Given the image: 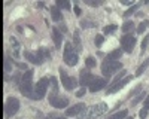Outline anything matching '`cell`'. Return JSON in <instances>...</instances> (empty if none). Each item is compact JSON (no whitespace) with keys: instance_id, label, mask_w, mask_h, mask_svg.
<instances>
[{"instance_id":"obj_1","label":"cell","mask_w":149,"mask_h":119,"mask_svg":"<svg viewBox=\"0 0 149 119\" xmlns=\"http://www.w3.org/2000/svg\"><path fill=\"white\" fill-rule=\"evenodd\" d=\"M33 75L34 71L33 70H26V73L22 75V79H21V83H19V91L24 97L27 98H31L33 95Z\"/></svg>"},{"instance_id":"obj_2","label":"cell","mask_w":149,"mask_h":119,"mask_svg":"<svg viewBox=\"0 0 149 119\" xmlns=\"http://www.w3.org/2000/svg\"><path fill=\"white\" fill-rule=\"evenodd\" d=\"M107 104L106 103H98V104H94V106H91L90 109H85V112H82L79 116H78V119H95V118H98V116H102V115H104L106 112H107Z\"/></svg>"},{"instance_id":"obj_3","label":"cell","mask_w":149,"mask_h":119,"mask_svg":"<svg viewBox=\"0 0 149 119\" xmlns=\"http://www.w3.org/2000/svg\"><path fill=\"white\" fill-rule=\"evenodd\" d=\"M63 59L64 63L70 67L76 66L78 64V51L74 49V46L70 42H66V48H64V54H63Z\"/></svg>"},{"instance_id":"obj_4","label":"cell","mask_w":149,"mask_h":119,"mask_svg":"<svg viewBox=\"0 0 149 119\" xmlns=\"http://www.w3.org/2000/svg\"><path fill=\"white\" fill-rule=\"evenodd\" d=\"M48 86H49V77H40L39 82L36 83V86L33 89V95L31 98L33 100H42L45 95H46V91H48Z\"/></svg>"},{"instance_id":"obj_5","label":"cell","mask_w":149,"mask_h":119,"mask_svg":"<svg viewBox=\"0 0 149 119\" xmlns=\"http://www.w3.org/2000/svg\"><path fill=\"white\" fill-rule=\"evenodd\" d=\"M58 71H60V77H61V83H63V88H64L66 91H73L74 88L79 85V79L73 77V76H69L63 67H60Z\"/></svg>"},{"instance_id":"obj_6","label":"cell","mask_w":149,"mask_h":119,"mask_svg":"<svg viewBox=\"0 0 149 119\" xmlns=\"http://www.w3.org/2000/svg\"><path fill=\"white\" fill-rule=\"evenodd\" d=\"M19 110V101L15 97H9L5 103V118L9 119Z\"/></svg>"},{"instance_id":"obj_7","label":"cell","mask_w":149,"mask_h":119,"mask_svg":"<svg viewBox=\"0 0 149 119\" xmlns=\"http://www.w3.org/2000/svg\"><path fill=\"white\" fill-rule=\"evenodd\" d=\"M121 68H122V63H119V61H103L102 63V71H103L104 77L112 76Z\"/></svg>"},{"instance_id":"obj_8","label":"cell","mask_w":149,"mask_h":119,"mask_svg":"<svg viewBox=\"0 0 149 119\" xmlns=\"http://www.w3.org/2000/svg\"><path fill=\"white\" fill-rule=\"evenodd\" d=\"M121 49L124 52H127V54H131L133 49H134V46H136V37L131 34H124L122 37H121Z\"/></svg>"},{"instance_id":"obj_9","label":"cell","mask_w":149,"mask_h":119,"mask_svg":"<svg viewBox=\"0 0 149 119\" xmlns=\"http://www.w3.org/2000/svg\"><path fill=\"white\" fill-rule=\"evenodd\" d=\"M48 101L52 107H55V109H64V107H67V104H69V98L61 97V95H58V94H51Z\"/></svg>"},{"instance_id":"obj_10","label":"cell","mask_w":149,"mask_h":119,"mask_svg":"<svg viewBox=\"0 0 149 119\" xmlns=\"http://www.w3.org/2000/svg\"><path fill=\"white\" fill-rule=\"evenodd\" d=\"M24 57H26L27 61L33 63L34 66H39L45 61V58H43V54H42V48H39L36 52H30V51H26L24 52Z\"/></svg>"},{"instance_id":"obj_11","label":"cell","mask_w":149,"mask_h":119,"mask_svg":"<svg viewBox=\"0 0 149 119\" xmlns=\"http://www.w3.org/2000/svg\"><path fill=\"white\" fill-rule=\"evenodd\" d=\"M131 79H133V76H125V79H122V80H119V82H116V83H112V85L106 89V95H112V94L118 92L119 89H122L124 86H125L127 83H130Z\"/></svg>"},{"instance_id":"obj_12","label":"cell","mask_w":149,"mask_h":119,"mask_svg":"<svg viewBox=\"0 0 149 119\" xmlns=\"http://www.w3.org/2000/svg\"><path fill=\"white\" fill-rule=\"evenodd\" d=\"M95 79H97V76L91 75L88 70L84 68V70H81V75H79V85L84 86V88H85V86H90Z\"/></svg>"},{"instance_id":"obj_13","label":"cell","mask_w":149,"mask_h":119,"mask_svg":"<svg viewBox=\"0 0 149 119\" xmlns=\"http://www.w3.org/2000/svg\"><path fill=\"white\" fill-rule=\"evenodd\" d=\"M85 109H86V106L84 103H78V104L69 107V109H66V116H79L82 112H85Z\"/></svg>"},{"instance_id":"obj_14","label":"cell","mask_w":149,"mask_h":119,"mask_svg":"<svg viewBox=\"0 0 149 119\" xmlns=\"http://www.w3.org/2000/svg\"><path fill=\"white\" fill-rule=\"evenodd\" d=\"M106 85H107V80H106V79L97 77V79L91 83V85L88 86V89H90V92H98V91H102Z\"/></svg>"},{"instance_id":"obj_15","label":"cell","mask_w":149,"mask_h":119,"mask_svg":"<svg viewBox=\"0 0 149 119\" xmlns=\"http://www.w3.org/2000/svg\"><path fill=\"white\" fill-rule=\"evenodd\" d=\"M52 40H54V45H55V49H60L61 48V43H63L64 37H63V33H61L58 28H52Z\"/></svg>"},{"instance_id":"obj_16","label":"cell","mask_w":149,"mask_h":119,"mask_svg":"<svg viewBox=\"0 0 149 119\" xmlns=\"http://www.w3.org/2000/svg\"><path fill=\"white\" fill-rule=\"evenodd\" d=\"M73 46H74V49H76L78 52H81L84 49V46H82V40H81V36H79V31L78 30H74L73 33Z\"/></svg>"},{"instance_id":"obj_17","label":"cell","mask_w":149,"mask_h":119,"mask_svg":"<svg viewBox=\"0 0 149 119\" xmlns=\"http://www.w3.org/2000/svg\"><path fill=\"white\" fill-rule=\"evenodd\" d=\"M122 49H115V51H112V52H109L107 55H106V59L104 61H115V59H118V58H121L122 57Z\"/></svg>"},{"instance_id":"obj_18","label":"cell","mask_w":149,"mask_h":119,"mask_svg":"<svg viewBox=\"0 0 149 119\" xmlns=\"http://www.w3.org/2000/svg\"><path fill=\"white\" fill-rule=\"evenodd\" d=\"M51 17L55 22H60V21H63V14H61V10L57 8V6H52L51 8Z\"/></svg>"},{"instance_id":"obj_19","label":"cell","mask_w":149,"mask_h":119,"mask_svg":"<svg viewBox=\"0 0 149 119\" xmlns=\"http://www.w3.org/2000/svg\"><path fill=\"white\" fill-rule=\"evenodd\" d=\"M122 31H124V34H130V33H133L134 30H136V26H134V22L133 21H125L122 24Z\"/></svg>"},{"instance_id":"obj_20","label":"cell","mask_w":149,"mask_h":119,"mask_svg":"<svg viewBox=\"0 0 149 119\" xmlns=\"http://www.w3.org/2000/svg\"><path fill=\"white\" fill-rule=\"evenodd\" d=\"M10 70H12V59L5 55V61H3V71H5V75H9Z\"/></svg>"},{"instance_id":"obj_21","label":"cell","mask_w":149,"mask_h":119,"mask_svg":"<svg viewBox=\"0 0 149 119\" xmlns=\"http://www.w3.org/2000/svg\"><path fill=\"white\" fill-rule=\"evenodd\" d=\"M140 5H142V3H137V5H133L131 8H128L125 12H124V18H128V17H131V15L134 14V12L140 8Z\"/></svg>"},{"instance_id":"obj_22","label":"cell","mask_w":149,"mask_h":119,"mask_svg":"<svg viewBox=\"0 0 149 119\" xmlns=\"http://www.w3.org/2000/svg\"><path fill=\"white\" fill-rule=\"evenodd\" d=\"M128 116V110L125 109V110H119V112H116L115 115H112L109 119H125Z\"/></svg>"},{"instance_id":"obj_23","label":"cell","mask_w":149,"mask_h":119,"mask_svg":"<svg viewBox=\"0 0 149 119\" xmlns=\"http://www.w3.org/2000/svg\"><path fill=\"white\" fill-rule=\"evenodd\" d=\"M85 66L88 67V68H94V67L97 66L95 58H94V57H91V55H88V57L85 58Z\"/></svg>"},{"instance_id":"obj_24","label":"cell","mask_w":149,"mask_h":119,"mask_svg":"<svg viewBox=\"0 0 149 119\" xmlns=\"http://www.w3.org/2000/svg\"><path fill=\"white\" fill-rule=\"evenodd\" d=\"M55 6H57L58 9H66V10H69V9L72 8L70 2H67V0H58Z\"/></svg>"},{"instance_id":"obj_25","label":"cell","mask_w":149,"mask_h":119,"mask_svg":"<svg viewBox=\"0 0 149 119\" xmlns=\"http://www.w3.org/2000/svg\"><path fill=\"white\" fill-rule=\"evenodd\" d=\"M49 86L52 88V94H58V82L54 76L49 77Z\"/></svg>"},{"instance_id":"obj_26","label":"cell","mask_w":149,"mask_h":119,"mask_svg":"<svg viewBox=\"0 0 149 119\" xmlns=\"http://www.w3.org/2000/svg\"><path fill=\"white\" fill-rule=\"evenodd\" d=\"M148 66H149V59H145V61L137 67V70H136V76H140V75L143 73V71L146 70V67H148Z\"/></svg>"},{"instance_id":"obj_27","label":"cell","mask_w":149,"mask_h":119,"mask_svg":"<svg viewBox=\"0 0 149 119\" xmlns=\"http://www.w3.org/2000/svg\"><path fill=\"white\" fill-rule=\"evenodd\" d=\"M116 28H118L116 24H109V26H104L103 27V34H110V33L116 31Z\"/></svg>"},{"instance_id":"obj_28","label":"cell","mask_w":149,"mask_h":119,"mask_svg":"<svg viewBox=\"0 0 149 119\" xmlns=\"http://www.w3.org/2000/svg\"><path fill=\"white\" fill-rule=\"evenodd\" d=\"M148 27H149V21H142L137 26V28H136V31H137V34H142V33H145V30Z\"/></svg>"},{"instance_id":"obj_29","label":"cell","mask_w":149,"mask_h":119,"mask_svg":"<svg viewBox=\"0 0 149 119\" xmlns=\"http://www.w3.org/2000/svg\"><path fill=\"white\" fill-rule=\"evenodd\" d=\"M146 92H142V94H139V95H136V97L131 100V106H136V104H137V103H140L142 100H145L146 98Z\"/></svg>"},{"instance_id":"obj_30","label":"cell","mask_w":149,"mask_h":119,"mask_svg":"<svg viewBox=\"0 0 149 119\" xmlns=\"http://www.w3.org/2000/svg\"><path fill=\"white\" fill-rule=\"evenodd\" d=\"M103 42H104V36H102V34H97V36H95V39H94L95 46H97V48H100V46L103 45Z\"/></svg>"},{"instance_id":"obj_31","label":"cell","mask_w":149,"mask_h":119,"mask_svg":"<svg viewBox=\"0 0 149 119\" xmlns=\"http://www.w3.org/2000/svg\"><path fill=\"white\" fill-rule=\"evenodd\" d=\"M148 45H149V36H146V37L143 39V42H142V46H140V54H145Z\"/></svg>"},{"instance_id":"obj_32","label":"cell","mask_w":149,"mask_h":119,"mask_svg":"<svg viewBox=\"0 0 149 119\" xmlns=\"http://www.w3.org/2000/svg\"><path fill=\"white\" fill-rule=\"evenodd\" d=\"M81 27L82 28H88V27H97L95 22H90V21H82L81 22Z\"/></svg>"},{"instance_id":"obj_33","label":"cell","mask_w":149,"mask_h":119,"mask_svg":"<svg viewBox=\"0 0 149 119\" xmlns=\"http://www.w3.org/2000/svg\"><path fill=\"white\" fill-rule=\"evenodd\" d=\"M125 76V71H119V73L113 77V83H116V82H119V80H122V77Z\"/></svg>"},{"instance_id":"obj_34","label":"cell","mask_w":149,"mask_h":119,"mask_svg":"<svg viewBox=\"0 0 149 119\" xmlns=\"http://www.w3.org/2000/svg\"><path fill=\"white\" fill-rule=\"evenodd\" d=\"M85 3L88 6H93V8H97V6L102 5V2H93V0H85Z\"/></svg>"},{"instance_id":"obj_35","label":"cell","mask_w":149,"mask_h":119,"mask_svg":"<svg viewBox=\"0 0 149 119\" xmlns=\"http://www.w3.org/2000/svg\"><path fill=\"white\" fill-rule=\"evenodd\" d=\"M42 54H43L45 59H51V54H49V51L46 49V48H42Z\"/></svg>"},{"instance_id":"obj_36","label":"cell","mask_w":149,"mask_h":119,"mask_svg":"<svg viewBox=\"0 0 149 119\" xmlns=\"http://www.w3.org/2000/svg\"><path fill=\"white\" fill-rule=\"evenodd\" d=\"M148 109H145V107H143V109L139 112V116H140V119H146V116H148Z\"/></svg>"},{"instance_id":"obj_37","label":"cell","mask_w":149,"mask_h":119,"mask_svg":"<svg viewBox=\"0 0 149 119\" xmlns=\"http://www.w3.org/2000/svg\"><path fill=\"white\" fill-rule=\"evenodd\" d=\"M73 10H74V15H76V17H81V15H82V9H81L78 5L73 8Z\"/></svg>"},{"instance_id":"obj_38","label":"cell","mask_w":149,"mask_h":119,"mask_svg":"<svg viewBox=\"0 0 149 119\" xmlns=\"http://www.w3.org/2000/svg\"><path fill=\"white\" fill-rule=\"evenodd\" d=\"M85 92H86V88L81 86V89L76 92V97H84V95H85Z\"/></svg>"},{"instance_id":"obj_39","label":"cell","mask_w":149,"mask_h":119,"mask_svg":"<svg viewBox=\"0 0 149 119\" xmlns=\"http://www.w3.org/2000/svg\"><path fill=\"white\" fill-rule=\"evenodd\" d=\"M140 89H142V85H139L137 88H134V89H133V91H131V92L128 94V97H134V94H137V92H139Z\"/></svg>"},{"instance_id":"obj_40","label":"cell","mask_w":149,"mask_h":119,"mask_svg":"<svg viewBox=\"0 0 149 119\" xmlns=\"http://www.w3.org/2000/svg\"><path fill=\"white\" fill-rule=\"evenodd\" d=\"M15 66L21 70H27V64H24V63H15Z\"/></svg>"},{"instance_id":"obj_41","label":"cell","mask_w":149,"mask_h":119,"mask_svg":"<svg viewBox=\"0 0 149 119\" xmlns=\"http://www.w3.org/2000/svg\"><path fill=\"white\" fill-rule=\"evenodd\" d=\"M143 107H145V109H148V110H149V94L146 95V98H145V103H143Z\"/></svg>"},{"instance_id":"obj_42","label":"cell","mask_w":149,"mask_h":119,"mask_svg":"<svg viewBox=\"0 0 149 119\" xmlns=\"http://www.w3.org/2000/svg\"><path fill=\"white\" fill-rule=\"evenodd\" d=\"M60 31H61V33H67V26L61 24V26H60Z\"/></svg>"},{"instance_id":"obj_43","label":"cell","mask_w":149,"mask_h":119,"mask_svg":"<svg viewBox=\"0 0 149 119\" xmlns=\"http://www.w3.org/2000/svg\"><path fill=\"white\" fill-rule=\"evenodd\" d=\"M121 3H122V5H131V6H133V2H128V0H122Z\"/></svg>"},{"instance_id":"obj_44","label":"cell","mask_w":149,"mask_h":119,"mask_svg":"<svg viewBox=\"0 0 149 119\" xmlns=\"http://www.w3.org/2000/svg\"><path fill=\"white\" fill-rule=\"evenodd\" d=\"M36 8H45L43 3H36Z\"/></svg>"},{"instance_id":"obj_45","label":"cell","mask_w":149,"mask_h":119,"mask_svg":"<svg viewBox=\"0 0 149 119\" xmlns=\"http://www.w3.org/2000/svg\"><path fill=\"white\" fill-rule=\"evenodd\" d=\"M127 119H134V118H133V116H128V118H127Z\"/></svg>"}]
</instances>
